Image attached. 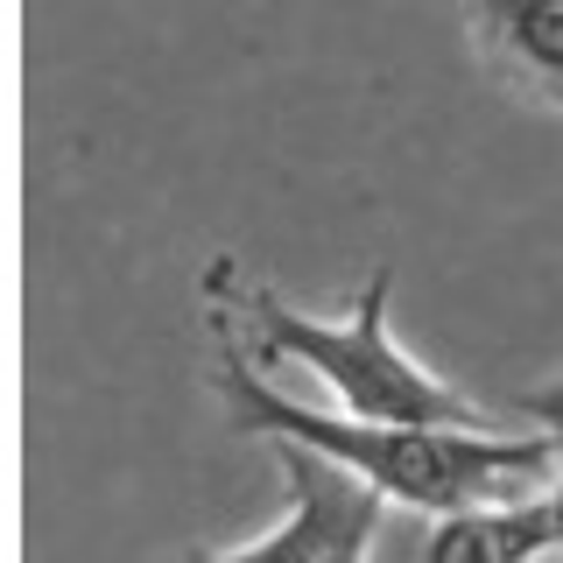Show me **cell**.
<instances>
[{
  "label": "cell",
  "instance_id": "cell-1",
  "mask_svg": "<svg viewBox=\"0 0 563 563\" xmlns=\"http://www.w3.org/2000/svg\"><path fill=\"white\" fill-rule=\"evenodd\" d=\"M219 401L240 437L268 444H303L352 479H366L387 507L409 515H465V507H500L550 493L563 479V444L550 430H451V422H366L345 409L296 401L268 380V366L219 331Z\"/></svg>",
  "mask_w": 563,
  "mask_h": 563
},
{
  "label": "cell",
  "instance_id": "cell-2",
  "mask_svg": "<svg viewBox=\"0 0 563 563\" xmlns=\"http://www.w3.org/2000/svg\"><path fill=\"white\" fill-rule=\"evenodd\" d=\"M387 296H395V268H374L360 303L345 317H310L296 310L268 282H246L233 261L205 275V303H219V331L246 360L275 366L296 360L310 366L317 387H331V409L366 416V422H451V430H493V416L451 380H437L409 345L387 331Z\"/></svg>",
  "mask_w": 563,
  "mask_h": 563
},
{
  "label": "cell",
  "instance_id": "cell-3",
  "mask_svg": "<svg viewBox=\"0 0 563 563\" xmlns=\"http://www.w3.org/2000/svg\"><path fill=\"white\" fill-rule=\"evenodd\" d=\"M275 457H282V479H289V515L268 536L198 556V563H324L339 542L387 528V500L366 479H352L345 465H331V457H317L303 444H275Z\"/></svg>",
  "mask_w": 563,
  "mask_h": 563
},
{
  "label": "cell",
  "instance_id": "cell-4",
  "mask_svg": "<svg viewBox=\"0 0 563 563\" xmlns=\"http://www.w3.org/2000/svg\"><path fill=\"white\" fill-rule=\"evenodd\" d=\"M563 542V486L528 493L500 507H465V515H387L374 563H536Z\"/></svg>",
  "mask_w": 563,
  "mask_h": 563
},
{
  "label": "cell",
  "instance_id": "cell-5",
  "mask_svg": "<svg viewBox=\"0 0 563 563\" xmlns=\"http://www.w3.org/2000/svg\"><path fill=\"white\" fill-rule=\"evenodd\" d=\"M472 14L486 57L563 106V0H472Z\"/></svg>",
  "mask_w": 563,
  "mask_h": 563
},
{
  "label": "cell",
  "instance_id": "cell-6",
  "mask_svg": "<svg viewBox=\"0 0 563 563\" xmlns=\"http://www.w3.org/2000/svg\"><path fill=\"white\" fill-rule=\"evenodd\" d=\"M374 542H380V536H352V542H339L324 563H374Z\"/></svg>",
  "mask_w": 563,
  "mask_h": 563
},
{
  "label": "cell",
  "instance_id": "cell-7",
  "mask_svg": "<svg viewBox=\"0 0 563 563\" xmlns=\"http://www.w3.org/2000/svg\"><path fill=\"white\" fill-rule=\"evenodd\" d=\"M536 563H563V542H556V550H542V556H536Z\"/></svg>",
  "mask_w": 563,
  "mask_h": 563
}]
</instances>
